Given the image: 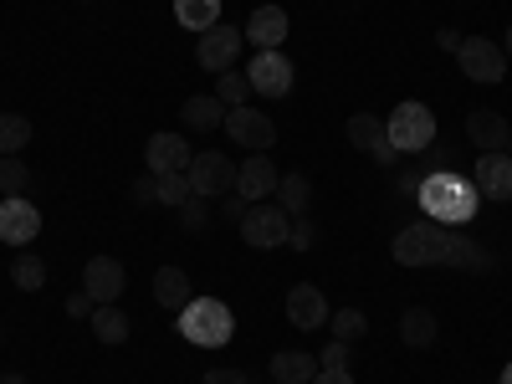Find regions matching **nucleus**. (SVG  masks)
<instances>
[{
    "instance_id": "4468645a",
    "label": "nucleus",
    "mask_w": 512,
    "mask_h": 384,
    "mask_svg": "<svg viewBox=\"0 0 512 384\" xmlns=\"http://www.w3.org/2000/svg\"><path fill=\"white\" fill-rule=\"evenodd\" d=\"M36 231H41V210L26 195L0 200V241H6V246H26V241H36Z\"/></svg>"
},
{
    "instance_id": "9d476101",
    "label": "nucleus",
    "mask_w": 512,
    "mask_h": 384,
    "mask_svg": "<svg viewBox=\"0 0 512 384\" xmlns=\"http://www.w3.org/2000/svg\"><path fill=\"white\" fill-rule=\"evenodd\" d=\"M246 82H251V93H262V98H287L292 93V62L282 52H256L246 62Z\"/></svg>"
},
{
    "instance_id": "423d86ee",
    "label": "nucleus",
    "mask_w": 512,
    "mask_h": 384,
    "mask_svg": "<svg viewBox=\"0 0 512 384\" xmlns=\"http://www.w3.org/2000/svg\"><path fill=\"white\" fill-rule=\"evenodd\" d=\"M456 62H461V72L472 82H502L507 77V52H502V41H492V36H466L456 47Z\"/></svg>"
},
{
    "instance_id": "c03bdc74",
    "label": "nucleus",
    "mask_w": 512,
    "mask_h": 384,
    "mask_svg": "<svg viewBox=\"0 0 512 384\" xmlns=\"http://www.w3.org/2000/svg\"><path fill=\"white\" fill-rule=\"evenodd\" d=\"M0 384H31L26 374H6V379H0Z\"/></svg>"
},
{
    "instance_id": "f8f14e48",
    "label": "nucleus",
    "mask_w": 512,
    "mask_h": 384,
    "mask_svg": "<svg viewBox=\"0 0 512 384\" xmlns=\"http://www.w3.org/2000/svg\"><path fill=\"white\" fill-rule=\"evenodd\" d=\"M466 139H472L482 154H507L512 123H507L502 108H472V113H466Z\"/></svg>"
},
{
    "instance_id": "412c9836",
    "label": "nucleus",
    "mask_w": 512,
    "mask_h": 384,
    "mask_svg": "<svg viewBox=\"0 0 512 384\" xmlns=\"http://www.w3.org/2000/svg\"><path fill=\"white\" fill-rule=\"evenodd\" d=\"M88 323H93V338H98V344H108V349L128 344V333H134V323H128V313L118 303H98Z\"/></svg>"
},
{
    "instance_id": "bb28decb",
    "label": "nucleus",
    "mask_w": 512,
    "mask_h": 384,
    "mask_svg": "<svg viewBox=\"0 0 512 384\" xmlns=\"http://www.w3.org/2000/svg\"><path fill=\"white\" fill-rule=\"evenodd\" d=\"M31 144V118L26 113H0V154H21Z\"/></svg>"
},
{
    "instance_id": "0eeeda50",
    "label": "nucleus",
    "mask_w": 512,
    "mask_h": 384,
    "mask_svg": "<svg viewBox=\"0 0 512 384\" xmlns=\"http://www.w3.org/2000/svg\"><path fill=\"white\" fill-rule=\"evenodd\" d=\"M241 47H246V31L241 26H210V31H200V47H195V62L205 67V72H231L236 67V57H241Z\"/></svg>"
},
{
    "instance_id": "20e7f679",
    "label": "nucleus",
    "mask_w": 512,
    "mask_h": 384,
    "mask_svg": "<svg viewBox=\"0 0 512 384\" xmlns=\"http://www.w3.org/2000/svg\"><path fill=\"white\" fill-rule=\"evenodd\" d=\"M384 128H390L395 154H420V149L436 144V113L425 103H415V98H405L390 118H384Z\"/></svg>"
},
{
    "instance_id": "9b49d317",
    "label": "nucleus",
    "mask_w": 512,
    "mask_h": 384,
    "mask_svg": "<svg viewBox=\"0 0 512 384\" xmlns=\"http://www.w3.org/2000/svg\"><path fill=\"white\" fill-rule=\"evenodd\" d=\"M344 134H349V144H354L359 154H374L379 164H395V159H400V154H395V144H390V128H384V118H379V113H354Z\"/></svg>"
},
{
    "instance_id": "e433bc0d",
    "label": "nucleus",
    "mask_w": 512,
    "mask_h": 384,
    "mask_svg": "<svg viewBox=\"0 0 512 384\" xmlns=\"http://www.w3.org/2000/svg\"><path fill=\"white\" fill-rule=\"evenodd\" d=\"M134 205H159V175L134 180Z\"/></svg>"
},
{
    "instance_id": "c85d7f7f",
    "label": "nucleus",
    "mask_w": 512,
    "mask_h": 384,
    "mask_svg": "<svg viewBox=\"0 0 512 384\" xmlns=\"http://www.w3.org/2000/svg\"><path fill=\"white\" fill-rule=\"evenodd\" d=\"M26 185H31V169H26V159L21 154H0V195H26Z\"/></svg>"
},
{
    "instance_id": "a19ab883",
    "label": "nucleus",
    "mask_w": 512,
    "mask_h": 384,
    "mask_svg": "<svg viewBox=\"0 0 512 384\" xmlns=\"http://www.w3.org/2000/svg\"><path fill=\"white\" fill-rule=\"evenodd\" d=\"M436 41H441V47H446V52H456V47H461V36H456L451 26H446V31H436Z\"/></svg>"
},
{
    "instance_id": "2f4dec72",
    "label": "nucleus",
    "mask_w": 512,
    "mask_h": 384,
    "mask_svg": "<svg viewBox=\"0 0 512 384\" xmlns=\"http://www.w3.org/2000/svg\"><path fill=\"white\" fill-rule=\"evenodd\" d=\"M216 98H221L226 108H241V103L251 98V82H246V72H221V77H216Z\"/></svg>"
},
{
    "instance_id": "a18cd8bd",
    "label": "nucleus",
    "mask_w": 512,
    "mask_h": 384,
    "mask_svg": "<svg viewBox=\"0 0 512 384\" xmlns=\"http://www.w3.org/2000/svg\"><path fill=\"white\" fill-rule=\"evenodd\" d=\"M497 384H512V359H507V369H502V379Z\"/></svg>"
},
{
    "instance_id": "f257e3e1",
    "label": "nucleus",
    "mask_w": 512,
    "mask_h": 384,
    "mask_svg": "<svg viewBox=\"0 0 512 384\" xmlns=\"http://www.w3.org/2000/svg\"><path fill=\"white\" fill-rule=\"evenodd\" d=\"M395 262L400 267H472V272H487L492 251H482L472 236H461L456 226L415 221V226H405L395 236Z\"/></svg>"
},
{
    "instance_id": "58836bf2",
    "label": "nucleus",
    "mask_w": 512,
    "mask_h": 384,
    "mask_svg": "<svg viewBox=\"0 0 512 384\" xmlns=\"http://www.w3.org/2000/svg\"><path fill=\"white\" fill-rule=\"evenodd\" d=\"M313 384H354V374H349V369H318Z\"/></svg>"
},
{
    "instance_id": "a211bd4d",
    "label": "nucleus",
    "mask_w": 512,
    "mask_h": 384,
    "mask_svg": "<svg viewBox=\"0 0 512 384\" xmlns=\"http://www.w3.org/2000/svg\"><path fill=\"white\" fill-rule=\"evenodd\" d=\"M472 185L482 200H512V159L507 154H482L472 169Z\"/></svg>"
},
{
    "instance_id": "6e6552de",
    "label": "nucleus",
    "mask_w": 512,
    "mask_h": 384,
    "mask_svg": "<svg viewBox=\"0 0 512 384\" xmlns=\"http://www.w3.org/2000/svg\"><path fill=\"white\" fill-rule=\"evenodd\" d=\"M226 134H231V144H241L251 154H267L277 144V123L267 113H256L251 103H241V108H226Z\"/></svg>"
},
{
    "instance_id": "79ce46f5",
    "label": "nucleus",
    "mask_w": 512,
    "mask_h": 384,
    "mask_svg": "<svg viewBox=\"0 0 512 384\" xmlns=\"http://www.w3.org/2000/svg\"><path fill=\"white\" fill-rule=\"evenodd\" d=\"M420 185H425V175H400V190H405V195H415Z\"/></svg>"
},
{
    "instance_id": "dca6fc26",
    "label": "nucleus",
    "mask_w": 512,
    "mask_h": 384,
    "mask_svg": "<svg viewBox=\"0 0 512 384\" xmlns=\"http://www.w3.org/2000/svg\"><path fill=\"white\" fill-rule=\"evenodd\" d=\"M195 159V149L180 139V134H154L144 144V164H149V175H185Z\"/></svg>"
},
{
    "instance_id": "49530a36",
    "label": "nucleus",
    "mask_w": 512,
    "mask_h": 384,
    "mask_svg": "<svg viewBox=\"0 0 512 384\" xmlns=\"http://www.w3.org/2000/svg\"><path fill=\"white\" fill-rule=\"evenodd\" d=\"M507 159H512V139H507Z\"/></svg>"
},
{
    "instance_id": "aec40b11",
    "label": "nucleus",
    "mask_w": 512,
    "mask_h": 384,
    "mask_svg": "<svg viewBox=\"0 0 512 384\" xmlns=\"http://www.w3.org/2000/svg\"><path fill=\"white\" fill-rule=\"evenodd\" d=\"M190 297H195L190 272H180V267H159V272H154V303H159V308L180 313V308L190 303Z\"/></svg>"
},
{
    "instance_id": "b1692460",
    "label": "nucleus",
    "mask_w": 512,
    "mask_h": 384,
    "mask_svg": "<svg viewBox=\"0 0 512 384\" xmlns=\"http://www.w3.org/2000/svg\"><path fill=\"white\" fill-rule=\"evenodd\" d=\"M400 338L410 349H431L436 344V313L431 308H405L400 313Z\"/></svg>"
},
{
    "instance_id": "2eb2a0df",
    "label": "nucleus",
    "mask_w": 512,
    "mask_h": 384,
    "mask_svg": "<svg viewBox=\"0 0 512 384\" xmlns=\"http://www.w3.org/2000/svg\"><path fill=\"white\" fill-rule=\"evenodd\" d=\"M123 287H128V277H123L118 256H93V262L82 267V292H88L93 303H118Z\"/></svg>"
},
{
    "instance_id": "473e14b6",
    "label": "nucleus",
    "mask_w": 512,
    "mask_h": 384,
    "mask_svg": "<svg viewBox=\"0 0 512 384\" xmlns=\"http://www.w3.org/2000/svg\"><path fill=\"white\" fill-rule=\"evenodd\" d=\"M190 195H195L190 175H159V205H169V210H180V205H185Z\"/></svg>"
},
{
    "instance_id": "7c9ffc66",
    "label": "nucleus",
    "mask_w": 512,
    "mask_h": 384,
    "mask_svg": "<svg viewBox=\"0 0 512 384\" xmlns=\"http://www.w3.org/2000/svg\"><path fill=\"white\" fill-rule=\"evenodd\" d=\"M210 205H216V200H205V195H190L180 210H175V216H180V226L190 231V236H200L205 226H210Z\"/></svg>"
},
{
    "instance_id": "37998d69",
    "label": "nucleus",
    "mask_w": 512,
    "mask_h": 384,
    "mask_svg": "<svg viewBox=\"0 0 512 384\" xmlns=\"http://www.w3.org/2000/svg\"><path fill=\"white\" fill-rule=\"evenodd\" d=\"M502 52H507V62H512V26L502 31Z\"/></svg>"
},
{
    "instance_id": "f3484780",
    "label": "nucleus",
    "mask_w": 512,
    "mask_h": 384,
    "mask_svg": "<svg viewBox=\"0 0 512 384\" xmlns=\"http://www.w3.org/2000/svg\"><path fill=\"white\" fill-rule=\"evenodd\" d=\"M241 31H246V41H251L256 52H282V41H287V11L282 6H256Z\"/></svg>"
},
{
    "instance_id": "ea45409f",
    "label": "nucleus",
    "mask_w": 512,
    "mask_h": 384,
    "mask_svg": "<svg viewBox=\"0 0 512 384\" xmlns=\"http://www.w3.org/2000/svg\"><path fill=\"white\" fill-rule=\"evenodd\" d=\"M226 216L241 226V216H246V200H241V195H226Z\"/></svg>"
},
{
    "instance_id": "c756f323",
    "label": "nucleus",
    "mask_w": 512,
    "mask_h": 384,
    "mask_svg": "<svg viewBox=\"0 0 512 384\" xmlns=\"http://www.w3.org/2000/svg\"><path fill=\"white\" fill-rule=\"evenodd\" d=\"M328 323H333L338 344H359V338L369 333V318H364L359 308H338V313H328Z\"/></svg>"
},
{
    "instance_id": "f03ea898",
    "label": "nucleus",
    "mask_w": 512,
    "mask_h": 384,
    "mask_svg": "<svg viewBox=\"0 0 512 384\" xmlns=\"http://www.w3.org/2000/svg\"><path fill=\"white\" fill-rule=\"evenodd\" d=\"M477 185L472 180H461L456 169H436V175H425V185H420V205L431 210V221H441V226H466L477 216Z\"/></svg>"
},
{
    "instance_id": "6ab92c4d",
    "label": "nucleus",
    "mask_w": 512,
    "mask_h": 384,
    "mask_svg": "<svg viewBox=\"0 0 512 384\" xmlns=\"http://www.w3.org/2000/svg\"><path fill=\"white\" fill-rule=\"evenodd\" d=\"M287 323L292 328H323L328 323V297L318 287H308V282H297L287 292Z\"/></svg>"
},
{
    "instance_id": "f704fd0d",
    "label": "nucleus",
    "mask_w": 512,
    "mask_h": 384,
    "mask_svg": "<svg viewBox=\"0 0 512 384\" xmlns=\"http://www.w3.org/2000/svg\"><path fill=\"white\" fill-rule=\"evenodd\" d=\"M349 349H354V344H338V338H333V344L318 354V364H323V369H349Z\"/></svg>"
},
{
    "instance_id": "72a5a7b5",
    "label": "nucleus",
    "mask_w": 512,
    "mask_h": 384,
    "mask_svg": "<svg viewBox=\"0 0 512 384\" xmlns=\"http://www.w3.org/2000/svg\"><path fill=\"white\" fill-rule=\"evenodd\" d=\"M287 246H297V251H313V246H318V226H313L308 216H297V221H292V236H287Z\"/></svg>"
},
{
    "instance_id": "7ed1b4c3",
    "label": "nucleus",
    "mask_w": 512,
    "mask_h": 384,
    "mask_svg": "<svg viewBox=\"0 0 512 384\" xmlns=\"http://www.w3.org/2000/svg\"><path fill=\"white\" fill-rule=\"evenodd\" d=\"M180 333L195 349H226L231 333H236V318H231V308L221 303V297H190V303L180 308Z\"/></svg>"
},
{
    "instance_id": "39448f33",
    "label": "nucleus",
    "mask_w": 512,
    "mask_h": 384,
    "mask_svg": "<svg viewBox=\"0 0 512 384\" xmlns=\"http://www.w3.org/2000/svg\"><path fill=\"white\" fill-rule=\"evenodd\" d=\"M292 236V216L282 205H246V216H241V241L256 246V251H272V246H287Z\"/></svg>"
},
{
    "instance_id": "393cba45",
    "label": "nucleus",
    "mask_w": 512,
    "mask_h": 384,
    "mask_svg": "<svg viewBox=\"0 0 512 384\" xmlns=\"http://www.w3.org/2000/svg\"><path fill=\"white\" fill-rule=\"evenodd\" d=\"M277 205L287 210V216H308V205H313V180L308 175H282L277 180Z\"/></svg>"
},
{
    "instance_id": "4be33fe9",
    "label": "nucleus",
    "mask_w": 512,
    "mask_h": 384,
    "mask_svg": "<svg viewBox=\"0 0 512 384\" xmlns=\"http://www.w3.org/2000/svg\"><path fill=\"white\" fill-rule=\"evenodd\" d=\"M318 369H323V364H318L313 354H303V349H282V354H272V379H277V384H313Z\"/></svg>"
},
{
    "instance_id": "1a4fd4ad",
    "label": "nucleus",
    "mask_w": 512,
    "mask_h": 384,
    "mask_svg": "<svg viewBox=\"0 0 512 384\" xmlns=\"http://www.w3.org/2000/svg\"><path fill=\"white\" fill-rule=\"evenodd\" d=\"M190 185H195V195H205V200H221V195H236V164L226 159V154H195L190 159Z\"/></svg>"
},
{
    "instance_id": "5701e85b",
    "label": "nucleus",
    "mask_w": 512,
    "mask_h": 384,
    "mask_svg": "<svg viewBox=\"0 0 512 384\" xmlns=\"http://www.w3.org/2000/svg\"><path fill=\"white\" fill-rule=\"evenodd\" d=\"M180 118H185V128H216V123H226V103L216 98V93H195V98H185V108H180Z\"/></svg>"
},
{
    "instance_id": "c9c22d12",
    "label": "nucleus",
    "mask_w": 512,
    "mask_h": 384,
    "mask_svg": "<svg viewBox=\"0 0 512 384\" xmlns=\"http://www.w3.org/2000/svg\"><path fill=\"white\" fill-rule=\"evenodd\" d=\"M200 384H251V374H246V369H231V364H221V369H210Z\"/></svg>"
},
{
    "instance_id": "ddd939ff",
    "label": "nucleus",
    "mask_w": 512,
    "mask_h": 384,
    "mask_svg": "<svg viewBox=\"0 0 512 384\" xmlns=\"http://www.w3.org/2000/svg\"><path fill=\"white\" fill-rule=\"evenodd\" d=\"M277 169H272V159L267 154H246L241 164H236V195L246 200V205H262L267 195H277Z\"/></svg>"
},
{
    "instance_id": "a878e982",
    "label": "nucleus",
    "mask_w": 512,
    "mask_h": 384,
    "mask_svg": "<svg viewBox=\"0 0 512 384\" xmlns=\"http://www.w3.org/2000/svg\"><path fill=\"white\" fill-rule=\"evenodd\" d=\"M175 21H180L185 31L221 26V0H175Z\"/></svg>"
},
{
    "instance_id": "4c0bfd02",
    "label": "nucleus",
    "mask_w": 512,
    "mask_h": 384,
    "mask_svg": "<svg viewBox=\"0 0 512 384\" xmlns=\"http://www.w3.org/2000/svg\"><path fill=\"white\" fill-rule=\"evenodd\" d=\"M93 308H98V303H93L88 292H72V297H67V318H93Z\"/></svg>"
},
{
    "instance_id": "cd10ccee",
    "label": "nucleus",
    "mask_w": 512,
    "mask_h": 384,
    "mask_svg": "<svg viewBox=\"0 0 512 384\" xmlns=\"http://www.w3.org/2000/svg\"><path fill=\"white\" fill-rule=\"evenodd\" d=\"M11 282H16L21 292H41V287H47V262H41L36 251L16 256V267H11Z\"/></svg>"
}]
</instances>
